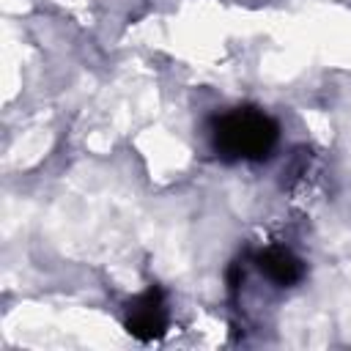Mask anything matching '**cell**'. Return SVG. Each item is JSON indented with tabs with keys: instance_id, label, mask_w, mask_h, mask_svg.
<instances>
[{
	"instance_id": "obj_1",
	"label": "cell",
	"mask_w": 351,
	"mask_h": 351,
	"mask_svg": "<svg viewBox=\"0 0 351 351\" xmlns=\"http://www.w3.org/2000/svg\"><path fill=\"white\" fill-rule=\"evenodd\" d=\"M280 137V126L271 115L255 107H239L214 121L211 145L225 162H261L269 159Z\"/></svg>"
},
{
	"instance_id": "obj_2",
	"label": "cell",
	"mask_w": 351,
	"mask_h": 351,
	"mask_svg": "<svg viewBox=\"0 0 351 351\" xmlns=\"http://www.w3.org/2000/svg\"><path fill=\"white\" fill-rule=\"evenodd\" d=\"M126 329L137 340H143V343L156 340V337L165 335V329H167V310H165V302H162V291L159 288H148L145 293H140L129 304Z\"/></svg>"
},
{
	"instance_id": "obj_3",
	"label": "cell",
	"mask_w": 351,
	"mask_h": 351,
	"mask_svg": "<svg viewBox=\"0 0 351 351\" xmlns=\"http://www.w3.org/2000/svg\"><path fill=\"white\" fill-rule=\"evenodd\" d=\"M258 269L274 282V285H296L302 277H304V263L302 258H296L291 250H282V247H269L263 250L258 258H255Z\"/></svg>"
}]
</instances>
